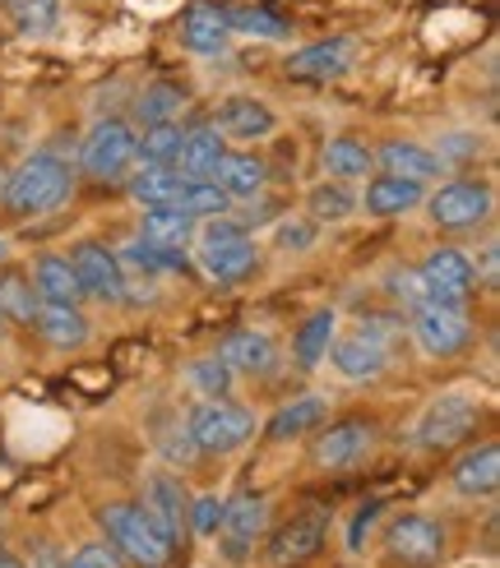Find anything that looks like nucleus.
Instances as JSON below:
<instances>
[{
	"label": "nucleus",
	"mask_w": 500,
	"mask_h": 568,
	"mask_svg": "<svg viewBox=\"0 0 500 568\" xmlns=\"http://www.w3.org/2000/svg\"><path fill=\"white\" fill-rule=\"evenodd\" d=\"M70 190H74V166L61 153H33L6 176L0 199H6V209L14 217H42L61 209Z\"/></svg>",
	"instance_id": "nucleus-1"
},
{
	"label": "nucleus",
	"mask_w": 500,
	"mask_h": 568,
	"mask_svg": "<svg viewBox=\"0 0 500 568\" xmlns=\"http://www.w3.org/2000/svg\"><path fill=\"white\" fill-rule=\"evenodd\" d=\"M102 536H107V546L117 550L121 559H130L134 568H167L172 564V546L162 541V531L149 523V514L139 504H107L102 514Z\"/></svg>",
	"instance_id": "nucleus-2"
},
{
	"label": "nucleus",
	"mask_w": 500,
	"mask_h": 568,
	"mask_svg": "<svg viewBox=\"0 0 500 568\" xmlns=\"http://www.w3.org/2000/svg\"><path fill=\"white\" fill-rule=\"evenodd\" d=\"M394 333H399V324H389V320H367L343 337L333 333V343H329L333 371L343 379H376L389 365V343H394Z\"/></svg>",
	"instance_id": "nucleus-3"
},
{
	"label": "nucleus",
	"mask_w": 500,
	"mask_h": 568,
	"mask_svg": "<svg viewBox=\"0 0 500 568\" xmlns=\"http://www.w3.org/2000/svg\"><path fill=\"white\" fill-rule=\"evenodd\" d=\"M186 435L200 453H232L256 435V416L237 407L232 397H204V407L190 412Z\"/></svg>",
	"instance_id": "nucleus-4"
},
{
	"label": "nucleus",
	"mask_w": 500,
	"mask_h": 568,
	"mask_svg": "<svg viewBox=\"0 0 500 568\" xmlns=\"http://www.w3.org/2000/svg\"><path fill=\"white\" fill-rule=\"evenodd\" d=\"M478 420H482L478 397L444 393V397H436V403L422 412V420H417V435H412V439H417V448L440 453V448L463 444L472 430H478Z\"/></svg>",
	"instance_id": "nucleus-5"
},
{
	"label": "nucleus",
	"mask_w": 500,
	"mask_h": 568,
	"mask_svg": "<svg viewBox=\"0 0 500 568\" xmlns=\"http://www.w3.org/2000/svg\"><path fill=\"white\" fill-rule=\"evenodd\" d=\"M66 260L83 287V301H102V305L126 301V268L117 260V250H107L102 241H79V245H70Z\"/></svg>",
	"instance_id": "nucleus-6"
},
{
	"label": "nucleus",
	"mask_w": 500,
	"mask_h": 568,
	"mask_svg": "<svg viewBox=\"0 0 500 568\" xmlns=\"http://www.w3.org/2000/svg\"><path fill=\"white\" fill-rule=\"evenodd\" d=\"M417 282H422L431 305H459L463 310V301L472 296V282H478V268H472V260L463 250L440 245L417 264Z\"/></svg>",
	"instance_id": "nucleus-7"
},
{
	"label": "nucleus",
	"mask_w": 500,
	"mask_h": 568,
	"mask_svg": "<svg viewBox=\"0 0 500 568\" xmlns=\"http://www.w3.org/2000/svg\"><path fill=\"white\" fill-rule=\"evenodd\" d=\"M134 162V125L130 121H98L79 149V166L93 181H121L126 166Z\"/></svg>",
	"instance_id": "nucleus-8"
},
{
	"label": "nucleus",
	"mask_w": 500,
	"mask_h": 568,
	"mask_svg": "<svg viewBox=\"0 0 500 568\" xmlns=\"http://www.w3.org/2000/svg\"><path fill=\"white\" fill-rule=\"evenodd\" d=\"M384 550L403 568H436L444 559V527L427 514H399L384 527Z\"/></svg>",
	"instance_id": "nucleus-9"
},
{
	"label": "nucleus",
	"mask_w": 500,
	"mask_h": 568,
	"mask_svg": "<svg viewBox=\"0 0 500 568\" xmlns=\"http://www.w3.org/2000/svg\"><path fill=\"white\" fill-rule=\"evenodd\" d=\"M491 213V185L478 176H459L431 194V222L440 232H472Z\"/></svg>",
	"instance_id": "nucleus-10"
},
{
	"label": "nucleus",
	"mask_w": 500,
	"mask_h": 568,
	"mask_svg": "<svg viewBox=\"0 0 500 568\" xmlns=\"http://www.w3.org/2000/svg\"><path fill=\"white\" fill-rule=\"evenodd\" d=\"M412 333H417V343H422V352L440 356V361H450V356L472 347V324L459 305H431V301L417 305Z\"/></svg>",
	"instance_id": "nucleus-11"
},
{
	"label": "nucleus",
	"mask_w": 500,
	"mask_h": 568,
	"mask_svg": "<svg viewBox=\"0 0 500 568\" xmlns=\"http://www.w3.org/2000/svg\"><path fill=\"white\" fill-rule=\"evenodd\" d=\"M264 527H269V499L250 495V490L232 495L228 504H222V523H218V536H222V546H228V559L241 564L250 550H256Z\"/></svg>",
	"instance_id": "nucleus-12"
},
{
	"label": "nucleus",
	"mask_w": 500,
	"mask_h": 568,
	"mask_svg": "<svg viewBox=\"0 0 500 568\" xmlns=\"http://www.w3.org/2000/svg\"><path fill=\"white\" fill-rule=\"evenodd\" d=\"M139 508L149 514V523L162 531V541L167 546H186V536H190V527H186V514H190V495H186V486L177 476H167V471H158V476H149V490H144V499H139Z\"/></svg>",
	"instance_id": "nucleus-13"
},
{
	"label": "nucleus",
	"mask_w": 500,
	"mask_h": 568,
	"mask_svg": "<svg viewBox=\"0 0 500 568\" xmlns=\"http://www.w3.org/2000/svg\"><path fill=\"white\" fill-rule=\"evenodd\" d=\"M352 55H357V42L352 38H324V42H311L288 55V74L301 79V83H329V79H343L352 70Z\"/></svg>",
	"instance_id": "nucleus-14"
},
{
	"label": "nucleus",
	"mask_w": 500,
	"mask_h": 568,
	"mask_svg": "<svg viewBox=\"0 0 500 568\" xmlns=\"http://www.w3.org/2000/svg\"><path fill=\"white\" fill-rule=\"evenodd\" d=\"M324 531H329V514L324 508H306V514H297V518H288L283 527L273 531V541H269V559L273 564H301V559H311V555H320V546H324Z\"/></svg>",
	"instance_id": "nucleus-15"
},
{
	"label": "nucleus",
	"mask_w": 500,
	"mask_h": 568,
	"mask_svg": "<svg viewBox=\"0 0 500 568\" xmlns=\"http://www.w3.org/2000/svg\"><path fill=\"white\" fill-rule=\"evenodd\" d=\"M371 444H376V425H367V420H333L329 430L316 435L311 458H316V467L339 471V467H352L357 458H367Z\"/></svg>",
	"instance_id": "nucleus-16"
},
{
	"label": "nucleus",
	"mask_w": 500,
	"mask_h": 568,
	"mask_svg": "<svg viewBox=\"0 0 500 568\" xmlns=\"http://www.w3.org/2000/svg\"><path fill=\"white\" fill-rule=\"evenodd\" d=\"M177 38L190 55H222L232 42V28H228V14L209 0H194V6L181 10V23H177Z\"/></svg>",
	"instance_id": "nucleus-17"
},
{
	"label": "nucleus",
	"mask_w": 500,
	"mask_h": 568,
	"mask_svg": "<svg viewBox=\"0 0 500 568\" xmlns=\"http://www.w3.org/2000/svg\"><path fill=\"white\" fill-rule=\"evenodd\" d=\"M278 130V116L269 111V102H260V98H246V93H237V98H228L218 106V134L222 139H241V144H256V139H269Z\"/></svg>",
	"instance_id": "nucleus-18"
},
{
	"label": "nucleus",
	"mask_w": 500,
	"mask_h": 568,
	"mask_svg": "<svg viewBox=\"0 0 500 568\" xmlns=\"http://www.w3.org/2000/svg\"><path fill=\"white\" fill-rule=\"evenodd\" d=\"M218 356L228 361V371H246V375H273L278 371V347L269 333H256V328H237L222 337Z\"/></svg>",
	"instance_id": "nucleus-19"
},
{
	"label": "nucleus",
	"mask_w": 500,
	"mask_h": 568,
	"mask_svg": "<svg viewBox=\"0 0 500 568\" xmlns=\"http://www.w3.org/2000/svg\"><path fill=\"white\" fill-rule=\"evenodd\" d=\"M38 333H42V343L47 347H61V352H74L89 343V320H83V310L79 305H61V301H42L38 305V315H33Z\"/></svg>",
	"instance_id": "nucleus-20"
},
{
	"label": "nucleus",
	"mask_w": 500,
	"mask_h": 568,
	"mask_svg": "<svg viewBox=\"0 0 500 568\" xmlns=\"http://www.w3.org/2000/svg\"><path fill=\"white\" fill-rule=\"evenodd\" d=\"M222 153H228V139L218 134V125H194V130H186V139H181L177 172H181L186 181H209V176L218 172Z\"/></svg>",
	"instance_id": "nucleus-21"
},
{
	"label": "nucleus",
	"mask_w": 500,
	"mask_h": 568,
	"mask_svg": "<svg viewBox=\"0 0 500 568\" xmlns=\"http://www.w3.org/2000/svg\"><path fill=\"white\" fill-rule=\"evenodd\" d=\"M422 181H408V176H389V172H380L371 185H367V194L357 199L361 209H367L371 217H403L408 209H417L422 204Z\"/></svg>",
	"instance_id": "nucleus-22"
},
{
	"label": "nucleus",
	"mask_w": 500,
	"mask_h": 568,
	"mask_svg": "<svg viewBox=\"0 0 500 568\" xmlns=\"http://www.w3.org/2000/svg\"><path fill=\"white\" fill-rule=\"evenodd\" d=\"M260 264V250L250 236H237V241H218V245H200V268L213 277V282H241L250 277Z\"/></svg>",
	"instance_id": "nucleus-23"
},
{
	"label": "nucleus",
	"mask_w": 500,
	"mask_h": 568,
	"mask_svg": "<svg viewBox=\"0 0 500 568\" xmlns=\"http://www.w3.org/2000/svg\"><path fill=\"white\" fill-rule=\"evenodd\" d=\"M376 166H380V172H389V176H408V181H422V185L444 172L431 149L408 144V139H389V144H380Z\"/></svg>",
	"instance_id": "nucleus-24"
},
{
	"label": "nucleus",
	"mask_w": 500,
	"mask_h": 568,
	"mask_svg": "<svg viewBox=\"0 0 500 568\" xmlns=\"http://www.w3.org/2000/svg\"><path fill=\"white\" fill-rule=\"evenodd\" d=\"M213 181L222 185L228 199H260L264 185H269V166L256 153H222Z\"/></svg>",
	"instance_id": "nucleus-25"
},
{
	"label": "nucleus",
	"mask_w": 500,
	"mask_h": 568,
	"mask_svg": "<svg viewBox=\"0 0 500 568\" xmlns=\"http://www.w3.org/2000/svg\"><path fill=\"white\" fill-rule=\"evenodd\" d=\"M496 486H500V448L496 444L472 448V453H463V458L454 463V490L459 495L487 499V495H496Z\"/></svg>",
	"instance_id": "nucleus-26"
},
{
	"label": "nucleus",
	"mask_w": 500,
	"mask_h": 568,
	"mask_svg": "<svg viewBox=\"0 0 500 568\" xmlns=\"http://www.w3.org/2000/svg\"><path fill=\"white\" fill-rule=\"evenodd\" d=\"M324 412H329V403L320 393H306V397H292V403H283L273 412V420L264 425V439L269 444H283V439H297V435H306V430H316V425L324 420Z\"/></svg>",
	"instance_id": "nucleus-27"
},
{
	"label": "nucleus",
	"mask_w": 500,
	"mask_h": 568,
	"mask_svg": "<svg viewBox=\"0 0 500 568\" xmlns=\"http://www.w3.org/2000/svg\"><path fill=\"white\" fill-rule=\"evenodd\" d=\"M320 162H324V172H329L333 181H361V176H371L376 153L367 149V139H357V134H333L329 144H324V153H320Z\"/></svg>",
	"instance_id": "nucleus-28"
},
{
	"label": "nucleus",
	"mask_w": 500,
	"mask_h": 568,
	"mask_svg": "<svg viewBox=\"0 0 500 568\" xmlns=\"http://www.w3.org/2000/svg\"><path fill=\"white\" fill-rule=\"evenodd\" d=\"M194 236V217H186L177 204H158V209H144L139 217V241L149 245H167V250H186Z\"/></svg>",
	"instance_id": "nucleus-29"
},
{
	"label": "nucleus",
	"mask_w": 500,
	"mask_h": 568,
	"mask_svg": "<svg viewBox=\"0 0 500 568\" xmlns=\"http://www.w3.org/2000/svg\"><path fill=\"white\" fill-rule=\"evenodd\" d=\"M333 333H339V320H333V310H316V315L301 320V328L292 333V356H297L301 371H316V365L329 356Z\"/></svg>",
	"instance_id": "nucleus-30"
},
{
	"label": "nucleus",
	"mask_w": 500,
	"mask_h": 568,
	"mask_svg": "<svg viewBox=\"0 0 500 568\" xmlns=\"http://www.w3.org/2000/svg\"><path fill=\"white\" fill-rule=\"evenodd\" d=\"M33 292L42 301H61V305L83 301V287H79V277H74L66 254H42V260L33 264Z\"/></svg>",
	"instance_id": "nucleus-31"
},
{
	"label": "nucleus",
	"mask_w": 500,
	"mask_h": 568,
	"mask_svg": "<svg viewBox=\"0 0 500 568\" xmlns=\"http://www.w3.org/2000/svg\"><path fill=\"white\" fill-rule=\"evenodd\" d=\"M181 172L177 166H139V172L130 176V199L134 204H144V209H158V204H177V194H181Z\"/></svg>",
	"instance_id": "nucleus-32"
},
{
	"label": "nucleus",
	"mask_w": 500,
	"mask_h": 568,
	"mask_svg": "<svg viewBox=\"0 0 500 568\" xmlns=\"http://www.w3.org/2000/svg\"><path fill=\"white\" fill-rule=\"evenodd\" d=\"M181 139H186V130L177 121L144 125V130L134 134V162H144V166H177Z\"/></svg>",
	"instance_id": "nucleus-33"
},
{
	"label": "nucleus",
	"mask_w": 500,
	"mask_h": 568,
	"mask_svg": "<svg viewBox=\"0 0 500 568\" xmlns=\"http://www.w3.org/2000/svg\"><path fill=\"white\" fill-rule=\"evenodd\" d=\"M190 102V93L172 79H153L144 93H139V125H162L177 121V111Z\"/></svg>",
	"instance_id": "nucleus-34"
},
{
	"label": "nucleus",
	"mask_w": 500,
	"mask_h": 568,
	"mask_svg": "<svg viewBox=\"0 0 500 568\" xmlns=\"http://www.w3.org/2000/svg\"><path fill=\"white\" fill-rule=\"evenodd\" d=\"M42 296H33V277H23L19 268H6L0 273V315L14 320V324H33Z\"/></svg>",
	"instance_id": "nucleus-35"
},
{
	"label": "nucleus",
	"mask_w": 500,
	"mask_h": 568,
	"mask_svg": "<svg viewBox=\"0 0 500 568\" xmlns=\"http://www.w3.org/2000/svg\"><path fill=\"white\" fill-rule=\"evenodd\" d=\"M117 260H121V268H139V273H186L190 268L186 250H167V245H149V241H130Z\"/></svg>",
	"instance_id": "nucleus-36"
},
{
	"label": "nucleus",
	"mask_w": 500,
	"mask_h": 568,
	"mask_svg": "<svg viewBox=\"0 0 500 568\" xmlns=\"http://www.w3.org/2000/svg\"><path fill=\"white\" fill-rule=\"evenodd\" d=\"M0 6H6L10 23L23 38H42L56 28V19H61V0H0Z\"/></svg>",
	"instance_id": "nucleus-37"
},
{
	"label": "nucleus",
	"mask_w": 500,
	"mask_h": 568,
	"mask_svg": "<svg viewBox=\"0 0 500 568\" xmlns=\"http://www.w3.org/2000/svg\"><path fill=\"white\" fill-rule=\"evenodd\" d=\"M228 204L232 199L222 194V185L209 176V181H181V194H177V209L186 213V217H222L228 213Z\"/></svg>",
	"instance_id": "nucleus-38"
},
{
	"label": "nucleus",
	"mask_w": 500,
	"mask_h": 568,
	"mask_svg": "<svg viewBox=\"0 0 500 568\" xmlns=\"http://www.w3.org/2000/svg\"><path fill=\"white\" fill-rule=\"evenodd\" d=\"M306 209H311V222H343L357 213V194L339 181H324L306 194Z\"/></svg>",
	"instance_id": "nucleus-39"
},
{
	"label": "nucleus",
	"mask_w": 500,
	"mask_h": 568,
	"mask_svg": "<svg viewBox=\"0 0 500 568\" xmlns=\"http://www.w3.org/2000/svg\"><path fill=\"white\" fill-rule=\"evenodd\" d=\"M232 379H237V375L228 371V361H222L218 352H213V356H200V361L190 365V384L200 388L204 397H228V393H232Z\"/></svg>",
	"instance_id": "nucleus-40"
},
{
	"label": "nucleus",
	"mask_w": 500,
	"mask_h": 568,
	"mask_svg": "<svg viewBox=\"0 0 500 568\" xmlns=\"http://www.w3.org/2000/svg\"><path fill=\"white\" fill-rule=\"evenodd\" d=\"M232 33H256V38H288V23L264 10H222Z\"/></svg>",
	"instance_id": "nucleus-41"
},
{
	"label": "nucleus",
	"mask_w": 500,
	"mask_h": 568,
	"mask_svg": "<svg viewBox=\"0 0 500 568\" xmlns=\"http://www.w3.org/2000/svg\"><path fill=\"white\" fill-rule=\"evenodd\" d=\"M218 523H222V499H218V495H200V499H190L186 527H190L194 536H218Z\"/></svg>",
	"instance_id": "nucleus-42"
},
{
	"label": "nucleus",
	"mask_w": 500,
	"mask_h": 568,
	"mask_svg": "<svg viewBox=\"0 0 500 568\" xmlns=\"http://www.w3.org/2000/svg\"><path fill=\"white\" fill-rule=\"evenodd\" d=\"M273 245L278 250H311L316 245V222H278Z\"/></svg>",
	"instance_id": "nucleus-43"
},
{
	"label": "nucleus",
	"mask_w": 500,
	"mask_h": 568,
	"mask_svg": "<svg viewBox=\"0 0 500 568\" xmlns=\"http://www.w3.org/2000/svg\"><path fill=\"white\" fill-rule=\"evenodd\" d=\"M66 568H126V559L117 555V550H111V546H79L74 550V559L66 564Z\"/></svg>",
	"instance_id": "nucleus-44"
},
{
	"label": "nucleus",
	"mask_w": 500,
	"mask_h": 568,
	"mask_svg": "<svg viewBox=\"0 0 500 568\" xmlns=\"http://www.w3.org/2000/svg\"><path fill=\"white\" fill-rule=\"evenodd\" d=\"M482 153V144L472 134H450V139H440V153H436V162L440 166H450V162H468V158H478Z\"/></svg>",
	"instance_id": "nucleus-45"
},
{
	"label": "nucleus",
	"mask_w": 500,
	"mask_h": 568,
	"mask_svg": "<svg viewBox=\"0 0 500 568\" xmlns=\"http://www.w3.org/2000/svg\"><path fill=\"white\" fill-rule=\"evenodd\" d=\"M237 236H246V222H237V217H213V222L204 226V245L237 241Z\"/></svg>",
	"instance_id": "nucleus-46"
},
{
	"label": "nucleus",
	"mask_w": 500,
	"mask_h": 568,
	"mask_svg": "<svg viewBox=\"0 0 500 568\" xmlns=\"http://www.w3.org/2000/svg\"><path fill=\"white\" fill-rule=\"evenodd\" d=\"M482 273H487V277H496V241H491V245H487V254H482Z\"/></svg>",
	"instance_id": "nucleus-47"
},
{
	"label": "nucleus",
	"mask_w": 500,
	"mask_h": 568,
	"mask_svg": "<svg viewBox=\"0 0 500 568\" xmlns=\"http://www.w3.org/2000/svg\"><path fill=\"white\" fill-rule=\"evenodd\" d=\"M0 568H23V564H19L10 550H0Z\"/></svg>",
	"instance_id": "nucleus-48"
},
{
	"label": "nucleus",
	"mask_w": 500,
	"mask_h": 568,
	"mask_svg": "<svg viewBox=\"0 0 500 568\" xmlns=\"http://www.w3.org/2000/svg\"><path fill=\"white\" fill-rule=\"evenodd\" d=\"M6 250H10V245H6V241H0V260H6Z\"/></svg>",
	"instance_id": "nucleus-49"
},
{
	"label": "nucleus",
	"mask_w": 500,
	"mask_h": 568,
	"mask_svg": "<svg viewBox=\"0 0 500 568\" xmlns=\"http://www.w3.org/2000/svg\"><path fill=\"white\" fill-rule=\"evenodd\" d=\"M0 190H6V172H0Z\"/></svg>",
	"instance_id": "nucleus-50"
},
{
	"label": "nucleus",
	"mask_w": 500,
	"mask_h": 568,
	"mask_svg": "<svg viewBox=\"0 0 500 568\" xmlns=\"http://www.w3.org/2000/svg\"><path fill=\"white\" fill-rule=\"evenodd\" d=\"M0 324H6V315H0Z\"/></svg>",
	"instance_id": "nucleus-51"
}]
</instances>
